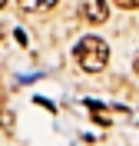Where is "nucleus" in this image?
I'll return each instance as SVG.
<instances>
[{"mask_svg":"<svg viewBox=\"0 0 139 146\" xmlns=\"http://www.w3.org/2000/svg\"><path fill=\"white\" fill-rule=\"evenodd\" d=\"M73 56H76V63H80V70L99 73L103 66L109 63V43H106L103 36H83V40L76 43Z\"/></svg>","mask_w":139,"mask_h":146,"instance_id":"1","label":"nucleus"},{"mask_svg":"<svg viewBox=\"0 0 139 146\" xmlns=\"http://www.w3.org/2000/svg\"><path fill=\"white\" fill-rule=\"evenodd\" d=\"M83 20L86 23H106L109 20L106 0H83Z\"/></svg>","mask_w":139,"mask_h":146,"instance_id":"2","label":"nucleus"},{"mask_svg":"<svg viewBox=\"0 0 139 146\" xmlns=\"http://www.w3.org/2000/svg\"><path fill=\"white\" fill-rule=\"evenodd\" d=\"M17 3L27 10V13H40V10H50L56 0H17Z\"/></svg>","mask_w":139,"mask_h":146,"instance_id":"3","label":"nucleus"},{"mask_svg":"<svg viewBox=\"0 0 139 146\" xmlns=\"http://www.w3.org/2000/svg\"><path fill=\"white\" fill-rule=\"evenodd\" d=\"M116 7H123V10H136L139 7V0H113Z\"/></svg>","mask_w":139,"mask_h":146,"instance_id":"4","label":"nucleus"},{"mask_svg":"<svg viewBox=\"0 0 139 146\" xmlns=\"http://www.w3.org/2000/svg\"><path fill=\"white\" fill-rule=\"evenodd\" d=\"M136 73H139V56H136Z\"/></svg>","mask_w":139,"mask_h":146,"instance_id":"5","label":"nucleus"},{"mask_svg":"<svg viewBox=\"0 0 139 146\" xmlns=\"http://www.w3.org/2000/svg\"><path fill=\"white\" fill-rule=\"evenodd\" d=\"M3 3H7V0H0V7H3Z\"/></svg>","mask_w":139,"mask_h":146,"instance_id":"6","label":"nucleus"}]
</instances>
